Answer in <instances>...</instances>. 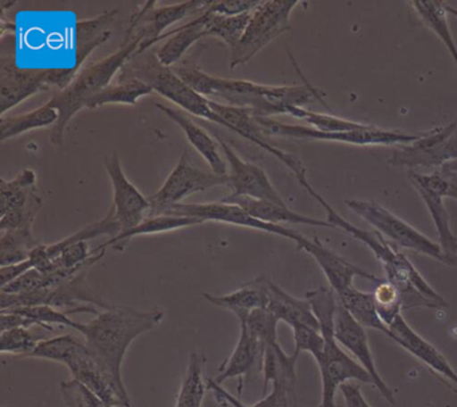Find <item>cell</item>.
Listing matches in <instances>:
<instances>
[{"label":"cell","instance_id":"4dcf8cb0","mask_svg":"<svg viewBox=\"0 0 457 407\" xmlns=\"http://www.w3.org/2000/svg\"><path fill=\"white\" fill-rule=\"evenodd\" d=\"M409 4L421 19L422 23L430 29V31L435 32L436 37L443 42L457 66V45L449 27L446 3L411 2Z\"/></svg>","mask_w":457,"mask_h":407},{"label":"cell","instance_id":"3957f363","mask_svg":"<svg viewBox=\"0 0 457 407\" xmlns=\"http://www.w3.org/2000/svg\"><path fill=\"white\" fill-rule=\"evenodd\" d=\"M336 295L333 289L325 287L306 292V300L320 321V332L325 339V348L317 361L322 380V401L320 407H336L337 391L344 383L358 382L373 386L369 372L342 350L334 336V318L339 303L337 302Z\"/></svg>","mask_w":457,"mask_h":407},{"label":"cell","instance_id":"681fc988","mask_svg":"<svg viewBox=\"0 0 457 407\" xmlns=\"http://www.w3.org/2000/svg\"><path fill=\"white\" fill-rule=\"evenodd\" d=\"M446 11H448V13H451V15L456 16L457 18V8L452 7L448 3H446Z\"/></svg>","mask_w":457,"mask_h":407},{"label":"cell","instance_id":"c3c4849f","mask_svg":"<svg viewBox=\"0 0 457 407\" xmlns=\"http://www.w3.org/2000/svg\"><path fill=\"white\" fill-rule=\"evenodd\" d=\"M440 174L446 179L449 185V197L457 200V158L444 165L440 169Z\"/></svg>","mask_w":457,"mask_h":407},{"label":"cell","instance_id":"9c48e42d","mask_svg":"<svg viewBox=\"0 0 457 407\" xmlns=\"http://www.w3.org/2000/svg\"><path fill=\"white\" fill-rule=\"evenodd\" d=\"M457 122L424 131L411 144L400 145L393 150L389 163L398 168H443L457 158Z\"/></svg>","mask_w":457,"mask_h":407},{"label":"cell","instance_id":"2e32d148","mask_svg":"<svg viewBox=\"0 0 457 407\" xmlns=\"http://www.w3.org/2000/svg\"><path fill=\"white\" fill-rule=\"evenodd\" d=\"M104 163H105L106 171L111 177L112 187H113L112 208L114 209L117 221L121 227V233H125L137 227L145 220V214L151 209V203H149V198H146L125 176L117 152L105 157Z\"/></svg>","mask_w":457,"mask_h":407},{"label":"cell","instance_id":"e0dca14e","mask_svg":"<svg viewBox=\"0 0 457 407\" xmlns=\"http://www.w3.org/2000/svg\"><path fill=\"white\" fill-rule=\"evenodd\" d=\"M50 69H21L12 58L0 59V112L9 110L30 96L53 87Z\"/></svg>","mask_w":457,"mask_h":407},{"label":"cell","instance_id":"52a82bcc","mask_svg":"<svg viewBox=\"0 0 457 407\" xmlns=\"http://www.w3.org/2000/svg\"><path fill=\"white\" fill-rule=\"evenodd\" d=\"M256 122L261 126L266 136L287 137V138L301 139V141H328L339 142V144L355 145V146H400V145L411 144L424 134L406 133V131L392 130V129L378 128V126L368 125L357 130L328 131L317 130L310 126L290 125V123L279 122L272 118L255 117Z\"/></svg>","mask_w":457,"mask_h":407},{"label":"cell","instance_id":"44dd1931","mask_svg":"<svg viewBox=\"0 0 457 407\" xmlns=\"http://www.w3.org/2000/svg\"><path fill=\"white\" fill-rule=\"evenodd\" d=\"M259 278L266 289V308L271 311L279 321H285L291 328L296 326H309L320 329V321L315 318L312 305L306 299H298L287 294L285 289L280 288L266 276H259Z\"/></svg>","mask_w":457,"mask_h":407},{"label":"cell","instance_id":"d6986e66","mask_svg":"<svg viewBox=\"0 0 457 407\" xmlns=\"http://www.w3.org/2000/svg\"><path fill=\"white\" fill-rule=\"evenodd\" d=\"M387 337L411 353L414 358L419 359L433 374L443 378L444 382L446 380L448 387L453 388L454 393H457V372L454 371L453 367L435 345H430L406 323L403 315L393 321L392 326L389 327Z\"/></svg>","mask_w":457,"mask_h":407},{"label":"cell","instance_id":"ee69618b","mask_svg":"<svg viewBox=\"0 0 457 407\" xmlns=\"http://www.w3.org/2000/svg\"><path fill=\"white\" fill-rule=\"evenodd\" d=\"M45 288H52L49 276L36 268H31L30 270L20 276L17 280L7 284L6 287H2V292L4 294H29V292Z\"/></svg>","mask_w":457,"mask_h":407},{"label":"cell","instance_id":"f35d334b","mask_svg":"<svg viewBox=\"0 0 457 407\" xmlns=\"http://www.w3.org/2000/svg\"><path fill=\"white\" fill-rule=\"evenodd\" d=\"M290 115L291 117L306 120L310 128H314L320 131H328V133L357 130V129H362L368 125V123L337 117V115L331 114V112H312V110L306 109V107H293Z\"/></svg>","mask_w":457,"mask_h":407},{"label":"cell","instance_id":"ffe728a7","mask_svg":"<svg viewBox=\"0 0 457 407\" xmlns=\"http://www.w3.org/2000/svg\"><path fill=\"white\" fill-rule=\"evenodd\" d=\"M240 323V335L229 358L219 367L215 382L224 383L228 379H239V394L242 393L243 379L255 371H262L264 345L248 329L245 321Z\"/></svg>","mask_w":457,"mask_h":407},{"label":"cell","instance_id":"7bdbcfd3","mask_svg":"<svg viewBox=\"0 0 457 407\" xmlns=\"http://www.w3.org/2000/svg\"><path fill=\"white\" fill-rule=\"evenodd\" d=\"M293 334L295 342L294 353L299 355L301 353H309L317 361L325 348V339L320 329L309 326H296L293 328Z\"/></svg>","mask_w":457,"mask_h":407},{"label":"cell","instance_id":"60d3db41","mask_svg":"<svg viewBox=\"0 0 457 407\" xmlns=\"http://www.w3.org/2000/svg\"><path fill=\"white\" fill-rule=\"evenodd\" d=\"M239 321H245L248 329L263 343L267 345H277L279 343L278 339V324L279 319L267 310V308H258V310L251 311L248 315L239 316Z\"/></svg>","mask_w":457,"mask_h":407},{"label":"cell","instance_id":"83f0119b","mask_svg":"<svg viewBox=\"0 0 457 407\" xmlns=\"http://www.w3.org/2000/svg\"><path fill=\"white\" fill-rule=\"evenodd\" d=\"M207 356L200 351L189 355L186 374L181 380L180 390L176 396L175 407H202L208 386L204 382Z\"/></svg>","mask_w":457,"mask_h":407},{"label":"cell","instance_id":"f6af8a7d","mask_svg":"<svg viewBox=\"0 0 457 407\" xmlns=\"http://www.w3.org/2000/svg\"><path fill=\"white\" fill-rule=\"evenodd\" d=\"M259 2L253 0H223V2L208 3L207 10L212 13L224 16H237L253 12Z\"/></svg>","mask_w":457,"mask_h":407},{"label":"cell","instance_id":"6da1fadb","mask_svg":"<svg viewBox=\"0 0 457 407\" xmlns=\"http://www.w3.org/2000/svg\"><path fill=\"white\" fill-rule=\"evenodd\" d=\"M162 319L164 312L162 310L138 311L125 305H112L85 324L81 335L90 353L119 382L124 383L122 363L130 345L159 326Z\"/></svg>","mask_w":457,"mask_h":407},{"label":"cell","instance_id":"484cf974","mask_svg":"<svg viewBox=\"0 0 457 407\" xmlns=\"http://www.w3.org/2000/svg\"><path fill=\"white\" fill-rule=\"evenodd\" d=\"M208 390L215 394L216 401L223 406L231 407H298L296 404V383L277 382L272 383L271 391L264 395L261 401L253 404L243 403L237 396L226 390L220 383L215 382L213 378L207 380Z\"/></svg>","mask_w":457,"mask_h":407},{"label":"cell","instance_id":"f546056e","mask_svg":"<svg viewBox=\"0 0 457 407\" xmlns=\"http://www.w3.org/2000/svg\"><path fill=\"white\" fill-rule=\"evenodd\" d=\"M38 195L37 173L31 169H23L10 181L4 179H0V195H2L0 216L28 205Z\"/></svg>","mask_w":457,"mask_h":407},{"label":"cell","instance_id":"836d02e7","mask_svg":"<svg viewBox=\"0 0 457 407\" xmlns=\"http://www.w3.org/2000/svg\"><path fill=\"white\" fill-rule=\"evenodd\" d=\"M296 353L287 355L277 345H264L263 363H262V374H263V396L266 395L269 383L288 382L296 383V361H298Z\"/></svg>","mask_w":457,"mask_h":407},{"label":"cell","instance_id":"4fadbf2b","mask_svg":"<svg viewBox=\"0 0 457 407\" xmlns=\"http://www.w3.org/2000/svg\"><path fill=\"white\" fill-rule=\"evenodd\" d=\"M215 137L228 163V187L232 189L229 195L271 201L280 205H287L279 192L275 189L264 169L239 157V154L218 133Z\"/></svg>","mask_w":457,"mask_h":407},{"label":"cell","instance_id":"d590c367","mask_svg":"<svg viewBox=\"0 0 457 407\" xmlns=\"http://www.w3.org/2000/svg\"><path fill=\"white\" fill-rule=\"evenodd\" d=\"M33 230H2L0 237V265L18 264L30 257L31 251L39 245Z\"/></svg>","mask_w":457,"mask_h":407},{"label":"cell","instance_id":"7c38bea8","mask_svg":"<svg viewBox=\"0 0 457 407\" xmlns=\"http://www.w3.org/2000/svg\"><path fill=\"white\" fill-rule=\"evenodd\" d=\"M162 214H173V216L195 217L202 221H218L226 222V224L239 225V227L251 228V229L263 230L267 233L282 236V237L290 238L294 243H299L303 235L283 227V225L269 224V222L261 221L251 216L250 213L240 208L237 204L207 203V204H178L168 209Z\"/></svg>","mask_w":457,"mask_h":407},{"label":"cell","instance_id":"d4e9b609","mask_svg":"<svg viewBox=\"0 0 457 407\" xmlns=\"http://www.w3.org/2000/svg\"><path fill=\"white\" fill-rule=\"evenodd\" d=\"M203 297L211 304L234 313L237 318L248 315L251 311L258 308H266L267 305L266 289L262 284L261 278L248 281L231 294L221 295V296L203 294Z\"/></svg>","mask_w":457,"mask_h":407},{"label":"cell","instance_id":"4316f807","mask_svg":"<svg viewBox=\"0 0 457 407\" xmlns=\"http://www.w3.org/2000/svg\"><path fill=\"white\" fill-rule=\"evenodd\" d=\"M202 220L195 219V217L173 216V214H160V216H152L144 220L140 225L121 233L116 237L109 238L106 243L101 244L100 246L95 248L96 251H103L108 246H113L116 251H124L128 241L136 236L154 235V233L170 232V230L181 229V228L192 227V225L202 224Z\"/></svg>","mask_w":457,"mask_h":407},{"label":"cell","instance_id":"8d00e7d4","mask_svg":"<svg viewBox=\"0 0 457 407\" xmlns=\"http://www.w3.org/2000/svg\"><path fill=\"white\" fill-rule=\"evenodd\" d=\"M121 232V227H120L119 221H117L114 209L111 208L108 213H106L100 221L87 225L84 229L79 230V232L63 238V240L58 241V243L47 245V254H49L50 259L53 260L55 259L63 249L68 248L69 245H73V244L79 243V241H89L92 240V238L103 235H108L111 236V238H113Z\"/></svg>","mask_w":457,"mask_h":407},{"label":"cell","instance_id":"ba28073f","mask_svg":"<svg viewBox=\"0 0 457 407\" xmlns=\"http://www.w3.org/2000/svg\"><path fill=\"white\" fill-rule=\"evenodd\" d=\"M299 2H259L239 45L231 51V69L248 63L262 48L291 29L290 18Z\"/></svg>","mask_w":457,"mask_h":407},{"label":"cell","instance_id":"ab89813d","mask_svg":"<svg viewBox=\"0 0 457 407\" xmlns=\"http://www.w3.org/2000/svg\"><path fill=\"white\" fill-rule=\"evenodd\" d=\"M376 303L377 312L384 321L385 326L389 328L393 321L403 315V297L395 284L379 278L376 283V288L371 292Z\"/></svg>","mask_w":457,"mask_h":407},{"label":"cell","instance_id":"74e56055","mask_svg":"<svg viewBox=\"0 0 457 407\" xmlns=\"http://www.w3.org/2000/svg\"><path fill=\"white\" fill-rule=\"evenodd\" d=\"M46 339L45 335L31 332L30 328L26 327L7 329L0 332V353L4 355L10 353L20 359H26L38 347L39 343Z\"/></svg>","mask_w":457,"mask_h":407},{"label":"cell","instance_id":"bcb514c9","mask_svg":"<svg viewBox=\"0 0 457 407\" xmlns=\"http://www.w3.org/2000/svg\"><path fill=\"white\" fill-rule=\"evenodd\" d=\"M346 407H371L363 396L362 388L358 382H347L339 387Z\"/></svg>","mask_w":457,"mask_h":407},{"label":"cell","instance_id":"277c9868","mask_svg":"<svg viewBox=\"0 0 457 407\" xmlns=\"http://www.w3.org/2000/svg\"><path fill=\"white\" fill-rule=\"evenodd\" d=\"M29 358L65 364L73 379L79 380L109 406L130 407L129 393L124 383L119 382L90 353L84 339L66 334L44 340Z\"/></svg>","mask_w":457,"mask_h":407},{"label":"cell","instance_id":"8fae6325","mask_svg":"<svg viewBox=\"0 0 457 407\" xmlns=\"http://www.w3.org/2000/svg\"><path fill=\"white\" fill-rule=\"evenodd\" d=\"M408 177L435 222L438 244L446 256L457 262V237L452 230L451 217L445 205V198L449 197L448 182L440 171L430 174L409 171Z\"/></svg>","mask_w":457,"mask_h":407},{"label":"cell","instance_id":"7402d4cb","mask_svg":"<svg viewBox=\"0 0 457 407\" xmlns=\"http://www.w3.org/2000/svg\"><path fill=\"white\" fill-rule=\"evenodd\" d=\"M156 107L160 112H164L168 118H170L176 125L180 126L181 130L186 133L189 144L196 149V152L204 158L205 162L210 165L211 171L219 174V176H228L226 161L223 160L220 152H219L221 149H219L215 139L204 129L200 128L196 122H194L188 115L184 114L180 110L173 109V107L159 104V102H157Z\"/></svg>","mask_w":457,"mask_h":407},{"label":"cell","instance_id":"7a4b0ae2","mask_svg":"<svg viewBox=\"0 0 457 407\" xmlns=\"http://www.w3.org/2000/svg\"><path fill=\"white\" fill-rule=\"evenodd\" d=\"M143 43L144 37L138 32L128 29L124 40L116 53L85 67L69 87L54 94L49 102L60 112V120L53 128L50 137L52 144H63L66 129L74 115L79 114L96 96L111 85L114 75L121 71L127 62L138 53Z\"/></svg>","mask_w":457,"mask_h":407},{"label":"cell","instance_id":"cb8c5ba5","mask_svg":"<svg viewBox=\"0 0 457 407\" xmlns=\"http://www.w3.org/2000/svg\"><path fill=\"white\" fill-rule=\"evenodd\" d=\"M203 37H205L204 12L197 15L194 21L165 32L160 37V42L165 40V43L156 51L157 58L164 66L173 67L183 61L189 48Z\"/></svg>","mask_w":457,"mask_h":407},{"label":"cell","instance_id":"5b68a950","mask_svg":"<svg viewBox=\"0 0 457 407\" xmlns=\"http://www.w3.org/2000/svg\"><path fill=\"white\" fill-rule=\"evenodd\" d=\"M121 77L137 78L148 83L154 91L170 99L186 112L204 120H212L223 126L224 122L210 106V98L189 87L170 67L164 66L157 58L154 51L152 53L135 54L122 67Z\"/></svg>","mask_w":457,"mask_h":407},{"label":"cell","instance_id":"603a6c76","mask_svg":"<svg viewBox=\"0 0 457 407\" xmlns=\"http://www.w3.org/2000/svg\"><path fill=\"white\" fill-rule=\"evenodd\" d=\"M221 201L227 204H237L251 216L261 220V221L269 222V224H302L336 229L328 220L314 219V217H309L306 214L296 213L293 209L288 208V205H280V204L271 203V201L255 200V198L250 197H234V195H228Z\"/></svg>","mask_w":457,"mask_h":407},{"label":"cell","instance_id":"ac0fdd59","mask_svg":"<svg viewBox=\"0 0 457 407\" xmlns=\"http://www.w3.org/2000/svg\"><path fill=\"white\" fill-rule=\"evenodd\" d=\"M296 245L302 251L307 252L317 262L337 296L344 294L346 289L352 288L355 276L374 281V283L379 280L373 273L353 264L349 260L320 243L318 238H309L303 236L301 241L296 243Z\"/></svg>","mask_w":457,"mask_h":407},{"label":"cell","instance_id":"e575fe53","mask_svg":"<svg viewBox=\"0 0 457 407\" xmlns=\"http://www.w3.org/2000/svg\"><path fill=\"white\" fill-rule=\"evenodd\" d=\"M207 7L203 11L205 15V37H218L229 48V51L234 50L247 29L253 12L242 13L237 16H224L211 12Z\"/></svg>","mask_w":457,"mask_h":407},{"label":"cell","instance_id":"b9f144b4","mask_svg":"<svg viewBox=\"0 0 457 407\" xmlns=\"http://www.w3.org/2000/svg\"><path fill=\"white\" fill-rule=\"evenodd\" d=\"M61 394L68 407H116L109 406L76 379L61 382Z\"/></svg>","mask_w":457,"mask_h":407},{"label":"cell","instance_id":"1f68e13d","mask_svg":"<svg viewBox=\"0 0 457 407\" xmlns=\"http://www.w3.org/2000/svg\"><path fill=\"white\" fill-rule=\"evenodd\" d=\"M154 93V88L148 83L137 78L121 77L119 75L116 83H111L105 90L101 91L87 104V109L112 104H136L138 99Z\"/></svg>","mask_w":457,"mask_h":407},{"label":"cell","instance_id":"30bf717a","mask_svg":"<svg viewBox=\"0 0 457 407\" xmlns=\"http://www.w3.org/2000/svg\"><path fill=\"white\" fill-rule=\"evenodd\" d=\"M221 185L228 187V176H219L213 171L202 170L191 162L188 153L184 152L162 187L148 197L151 203L148 214L151 217L160 216L188 195Z\"/></svg>","mask_w":457,"mask_h":407},{"label":"cell","instance_id":"7dc6e473","mask_svg":"<svg viewBox=\"0 0 457 407\" xmlns=\"http://www.w3.org/2000/svg\"><path fill=\"white\" fill-rule=\"evenodd\" d=\"M31 268H34V265L30 259L26 260V262H18V264L0 268V286L6 287L7 284L17 280L20 276L30 270Z\"/></svg>","mask_w":457,"mask_h":407},{"label":"cell","instance_id":"9a60e30c","mask_svg":"<svg viewBox=\"0 0 457 407\" xmlns=\"http://www.w3.org/2000/svg\"><path fill=\"white\" fill-rule=\"evenodd\" d=\"M339 302V300H338ZM334 336L337 342L349 351L355 361L369 372L373 386L381 393V395L389 402L390 404L395 403V394L387 383L382 379L381 374L377 370L374 363L373 353L370 350V343H369L368 332L365 327L361 326L349 312L346 308L338 303L337 307L336 318H334Z\"/></svg>","mask_w":457,"mask_h":407},{"label":"cell","instance_id":"8992f818","mask_svg":"<svg viewBox=\"0 0 457 407\" xmlns=\"http://www.w3.org/2000/svg\"><path fill=\"white\" fill-rule=\"evenodd\" d=\"M345 204L350 211L365 220L393 245L425 254L436 262L457 268V262L446 256L440 244L430 240L413 225L395 216V213L384 208L381 204L370 200H355V198L346 200Z\"/></svg>","mask_w":457,"mask_h":407},{"label":"cell","instance_id":"5bb4252c","mask_svg":"<svg viewBox=\"0 0 457 407\" xmlns=\"http://www.w3.org/2000/svg\"><path fill=\"white\" fill-rule=\"evenodd\" d=\"M208 2L178 3V4L157 5L156 2H148L141 5L140 10L136 11L129 19L128 29L138 32L144 37L137 54L145 53L152 45L160 42V37L165 34L168 27L175 24L176 21H183L191 13H202L207 7Z\"/></svg>","mask_w":457,"mask_h":407},{"label":"cell","instance_id":"d6a6232c","mask_svg":"<svg viewBox=\"0 0 457 407\" xmlns=\"http://www.w3.org/2000/svg\"><path fill=\"white\" fill-rule=\"evenodd\" d=\"M339 303L346 308L347 312L365 328L376 329L382 334H389V328L385 326L384 321L377 312L376 303H374L371 292H363L355 288L346 289L344 294L338 295Z\"/></svg>","mask_w":457,"mask_h":407},{"label":"cell","instance_id":"f1b7e54d","mask_svg":"<svg viewBox=\"0 0 457 407\" xmlns=\"http://www.w3.org/2000/svg\"><path fill=\"white\" fill-rule=\"evenodd\" d=\"M58 120H60V112L47 101L44 106L38 107L33 112L12 115V117H2L0 138L2 141H6V139L14 138V137L28 133V131L36 130V129L47 128V126L54 128Z\"/></svg>","mask_w":457,"mask_h":407}]
</instances>
